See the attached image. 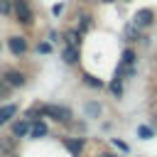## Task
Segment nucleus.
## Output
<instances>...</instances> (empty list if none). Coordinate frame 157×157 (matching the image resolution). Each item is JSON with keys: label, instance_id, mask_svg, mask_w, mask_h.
<instances>
[{"label": "nucleus", "instance_id": "nucleus-15", "mask_svg": "<svg viewBox=\"0 0 157 157\" xmlns=\"http://www.w3.org/2000/svg\"><path fill=\"white\" fill-rule=\"evenodd\" d=\"M132 61H135L132 49H125V52H123V64H132Z\"/></svg>", "mask_w": 157, "mask_h": 157}, {"label": "nucleus", "instance_id": "nucleus-5", "mask_svg": "<svg viewBox=\"0 0 157 157\" xmlns=\"http://www.w3.org/2000/svg\"><path fill=\"white\" fill-rule=\"evenodd\" d=\"M2 81H5L7 86H25V76H22V74H17V71H7Z\"/></svg>", "mask_w": 157, "mask_h": 157}, {"label": "nucleus", "instance_id": "nucleus-14", "mask_svg": "<svg viewBox=\"0 0 157 157\" xmlns=\"http://www.w3.org/2000/svg\"><path fill=\"white\" fill-rule=\"evenodd\" d=\"M137 135H140L142 140H147V137H152V130H150L147 125H140V128H137Z\"/></svg>", "mask_w": 157, "mask_h": 157}, {"label": "nucleus", "instance_id": "nucleus-6", "mask_svg": "<svg viewBox=\"0 0 157 157\" xmlns=\"http://www.w3.org/2000/svg\"><path fill=\"white\" fill-rule=\"evenodd\" d=\"M29 132V120H17V123H12V135L15 137H25Z\"/></svg>", "mask_w": 157, "mask_h": 157}, {"label": "nucleus", "instance_id": "nucleus-21", "mask_svg": "<svg viewBox=\"0 0 157 157\" xmlns=\"http://www.w3.org/2000/svg\"><path fill=\"white\" fill-rule=\"evenodd\" d=\"M5 91H7V83H5L2 78H0V93H5Z\"/></svg>", "mask_w": 157, "mask_h": 157}, {"label": "nucleus", "instance_id": "nucleus-16", "mask_svg": "<svg viewBox=\"0 0 157 157\" xmlns=\"http://www.w3.org/2000/svg\"><path fill=\"white\" fill-rule=\"evenodd\" d=\"M91 27V17H81V27H78V32H86Z\"/></svg>", "mask_w": 157, "mask_h": 157}, {"label": "nucleus", "instance_id": "nucleus-7", "mask_svg": "<svg viewBox=\"0 0 157 157\" xmlns=\"http://www.w3.org/2000/svg\"><path fill=\"white\" fill-rule=\"evenodd\" d=\"M15 147V135H0V152L10 155Z\"/></svg>", "mask_w": 157, "mask_h": 157}, {"label": "nucleus", "instance_id": "nucleus-25", "mask_svg": "<svg viewBox=\"0 0 157 157\" xmlns=\"http://www.w3.org/2000/svg\"><path fill=\"white\" fill-rule=\"evenodd\" d=\"M0 52H2V44H0Z\"/></svg>", "mask_w": 157, "mask_h": 157}, {"label": "nucleus", "instance_id": "nucleus-24", "mask_svg": "<svg viewBox=\"0 0 157 157\" xmlns=\"http://www.w3.org/2000/svg\"><path fill=\"white\" fill-rule=\"evenodd\" d=\"M103 2H113V0H103Z\"/></svg>", "mask_w": 157, "mask_h": 157}, {"label": "nucleus", "instance_id": "nucleus-20", "mask_svg": "<svg viewBox=\"0 0 157 157\" xmlns=\"http://www.w3.org/2000/svg\"><path fill=\"white\" fill-rule=\"evenodd\" d=\"M113 145H115V147H120V150H128V145H125V142H120V140H113Z\"/></svg>", "mask_w": 157, "mask_h": 157}, {"label": "nucleus", "instance_id": "nucleus-3", "mask_svg": "<svg viewBox=\"0 0 157 157\" xmlns=\"http://www.w3.org/2000/svg\"><path fill=\"white\" fill-rule=\"evenodd\" d=\"M7 47H10V52H12L15 56H20V54L27 52V42H25V37H10V39H7Z\"/></svg>", "mask_w": 157, "mask_h": 157}, {"label": "nucleus", "instance_id": "nucleus-10", "mask_svg": "<svg viewBox=\"0 0 157 157\" xmlns=\"http://www.w3.org/2000/svg\"><path fill=\"white\" fill-rule=\"evenodd\" d=\"M15 113H17V105H15V103H10V105H2V108H0V120H2V123H7V120L15 115Z\"/></svg>", "mask_w": 157, "mask_h": 157}, {"label": "nucleus", "instance_id": "nucleus-4", "mask_svg": "<svg viewBox=\"0 0 157 157\" xmlns=\"http://www.w3.org/2000/svg\"><path fill=\"white\" fill-rule=\"evenodd\" d=\"M152 20H155L152 10H140L135 15V27H147V25H152Z\"/></svg>", "mask_w": 157, "mask_h": 157}, {"label": "nucleus", "instance_id": "nucleus-8", "mask_svg": "<svg viewBox=\"0 0 157 157\" xmlns=\"http://www.w3.org/2000/svg\"><path fill=\"white\" fill-rule=\"evenodd\" d=\"M61 56H64L66 64H76V61H78V47H66Z\"/></svg>", "mask_w": 157, "mask_h": 157}, {"label": "nucleus", "instance_id": "nucleus-22", "mask_svg": "<svg viewBox=\"0 0 157 157\" xmlns=\"http://www.w3.org/2000/svg\"><path fill=\"white\" fill-rule=\"evenodd\" d=\"M101 157H115V155H101Z\"/></svg>", "mask_w": 157, "mask_h": 157}, {"label": "nucleus", "instance_id": "nucleus-9", "mask_svg": "<svg viewBox=\"0 0 157 157\" xmlns=\"http://www.w3.org/2000/svg\"><path fill=\"white\" fill-rule=\"evenodd\" d=\"M29 135H32V137H44V135H47V125H44L42 120L32 123V125H29Z\"/></svg>", "mask_w": 157, "mask_h": 157}, {"label": "nucleus", "instance_id": "nucleus-18", "mask_svg": "<svg viewBox=\"0 0 157 157\" xmlns=\"http://www.w3.org/2000/svg\"><path fill=\"white\" fill-rule=\"evenodd\" d=\"M86 83H91V86H96V88H98V86H101V81H96V78H93V76H86Z\"/></svg>", "mask_w": 157, "mask_h": 157}, {"label": "nucleus", "instance_id": "nucleus-26", "mask_svg": "<svg viewBox=\"0 0 157 157\" xmlns=\"http://www.w3.org/2000/svg\"><path fill=\"white\" fill-rule=\"evenodd\" d=\"M0 125H2V120H0Z\"/></svg>", "mask_w": 157, "mask_h": 157}, {"label": "nucleus", "instance_id": "nucleus-23", "mask_svg": "<svg viewBox=\"0 0 157 157\" xmlns=\"http://www.w3.org/2000/svg\"><path fill=\"white\" fill-rule=\"evenodd\" d=\"M10 157H17V155H12V152H10Z\"/></svg>", "mask_w": 157, "mask_h": 157}, {"label": "nucleus", "instance_id": "nucleus-2", "mask_svg": "<svg viewBox=\"0 0 157 157\" xmlns=\"http://www.w3.org/2000/svg\"><path fill=\"white\" fill-rule=\"evenodd\" d=\"M39 113H44V115H49V118H54V120H61V123H66V120L71 118V113H69L66 108H61V105H42Z\"/></svg>", "mask_w": 157, "mask_h": 157}, {"label": "nucleus", "instance_id": "nucleus-13", "mask_svg": "<svg viewBox=\"0 0 157 157\" xmlns=\"http://www.w3.org/2000/svg\"><path fill=\"white\" fill-rule=\"evenodd\" d=\"M12 12V0H0V15H10Z\"/></svg>", "mask_w": 157, "mask_h": 157}, {"label": "nucleus", "instance_id": "nucleus-17", "mask_svg": "<svg viewBox=\"0 0 157 157\" xmlns=\"http://www.w3.org/2000/svg\"><path fill=\"white\" fill-rule=\"evenodd\" d=\"M98 110H101V108H98L96 103H91V105H86V113H91V115H98Z\"/></svg>", "mask_w": 157, "mask_h": 157}, {"label": "nucleus", "instance_id": "nucleus-1", "mask_svg": "<svg viewBox=\"0 0 157 157\" xmlns=\"http://www.w3.org/2000/svg\"><path fill=\"white\" fill-rule=\"evenodd\" d=\"M12 10H15V15H17V20L22 25H29L32 22V10H29L27 0H12Z\"/></svg>", "mask_w": 157, "mask_h": 157}, {"label": "nucleus", "instance_id": "nucleus-11", "mask_svg": "<svg viewBox=\"0 0 157 157\" xmlns=\"http://www.w3.org/2000/svg\"><path fill=\"white\" fill-rule=\"evenodd\" d=\"M78 37H81V32H76V29L66 32V34H64V39H66V47H78V42H81Z\"/></svg>", "mask_w": 157, "mask_h": 157}, {"label": "nucleus", "instance_id": "nucleus-12", "mask_svg": "<svg viewBox=\"0 0 157 157\" xmlns=\"http://www.w3.org/2000/svg\"><path fill=\"white\" fill-rule=\"evenodd\" d=\"M64 145H66L74 155H78V152L83 150V142H81V140H64Z\"/></svg>", "mask_w": 157, "mask_h": 157}, {"label": "nucleus", "instance_id": "nucleus-19", "mask_svg": "<svg viewBox=\"0 0 157 157\" xmlns=\"http://www.w3.org/2000/svg\"><path fill=\"white\" fill-rule=\"evenodd\" d=\"M110 88H113V93H120V81H113Z\"/></svg>", "mask_w": 157, "mask_h": 157}]
</instances>
